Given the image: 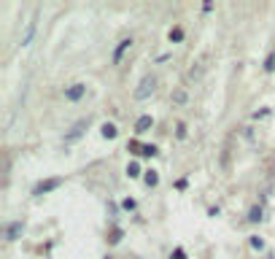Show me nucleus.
Listing matches in <instances>:
<instances>
[{
    "mask_svg": "<svg viewBox=\"0 0 275 259\" xmlns=\"http://www.w3.org/2000/svg\"><path fill=\"white\" fill-rule=\"evenodd\" d=\"M35 27H38V8L30 14V19L24 22V30L19 33V46H30L33 41V35H35Z\"/></svg>",
    "mask_w": 275,
    "mask_h": 259,
    "instance_id": "obj_1",
    "label": "nucleus"
},
{
    "mask_svg": "<svg viewBox=\"0 0 275 259\" xmlns=\"http://www.w3.org/2000/svg\"><path fill=\"white\" fill-rule=\"evenodd\" d=\"M154 89H157V76H143V79H140V84H138V89H135V100L151 98V95H154Z\"/></svg>",
    "mask_w": 275,
    "mask_h": 259,
    "instance_id": "obj_2",
    "label": "nucleus"
},
{
    "mask_svg": "<svg viewBox=\"0 0 275 259\" xmlns=\"http://www.w3.org/2000/svg\"><path fill=\"white\" fill-rule=\"evenodd\" d=\"M84 95H87V84H73V86L65 89V98L68 100H81Z\"/></svg>",
    "mask_w": 275,
    "mask_h": 259,
    "instance_id": "obj_3",
    "label": "nucleus"
},
{
    "mask_svg": "<svg viewBox=\"0 0 275 259\" xmlns=\"http://www.w3.org/2000/svg\"><path fill=\"white\" fill-rule=\"evenodd\" d=\"M170 100H173V105H186V100H189V89H186V86H176L173 95H170Z\"/></svg>",
    "mask_w": 275,
    "mask_h": 259,
    "instance_id": "obj_4",
    "label": "nucleus"
},
{
    "mask_svg": "<svg viewBox=\"0 0 275 259\" xmlns=\"http://www.w3.org/2000/svg\"><path fill=\"white\" fill-rule=\"evenodd\" d=\"M87 127H89V119H87V122H79V124H76V127H73V130L68 132V135H65V143H73V140H76V138H79V135H81V132H84V130H87Z\"/></svg>",
    "mask_w": 275,
    "mask_h": 259,
    "instance_id": "obj_5",
    "label": "nucleus"
},
{
    "mask_svg": "<svg viewBox=\"0 0 275 259\" xmlns=\"http://www.w3.org/2000/svg\"><path fill=\"white\" fill-rule=\"evenodd\" d=\"M19 235H22V222H14V224H8V229H6V241L11 243V241H16Z\"/></svg>",
    "mask_w": 275,
    "mask_h": 259,
    "instance_id": "obj_6",
    "label": "nucleus"
},
{
    "mask_svg": "<svg viewBox=\"0 0 275 259\" xmlns=\"http://www.w3.org/2000/svg\"><path fill=\"white\" fill-rule=\"evenodd\" d=\"M62 184V181L60 178H52V181H43V184H38L35 186V195H43V192H52V189H57V186H60Z\"/></svg>",
    "mask_w": 275,
    "mask_h": 259,
    "instance_id": "obj_7",
    "label": "nucleus"
},
{
    "mask_svg": "<svg viewBox=\"0 0 275 259\" xmlns=\"http://www.w3.org/2000/svg\"><path fill=\"white\" fill-rule=\"evenodd\" d=\"M130 46H132V38H124V41L119 43V49H116V54H113V60L119 62V60H121V54H124V52L130 49Z\"/></svg>",
    "mask_w": 275,
    "mask_h": 259,
    "instance_id": "obj_8",
    "label": "nucleus"
},
{
    "mask_svg": "<svg viewBox=\"0 0 275 259\" xmlns=\"http://www.w3.org/2000/svg\"><path fill=\"white\" fill-rule=\"evenodd\" d=\"M151 124H154V119H151V116H140V119H138V124H135V130H138V132H146V130L151 127Z\"/></svg>",
    "mask_w": 275,
    "mask_h": 259,
    "instance_id": "obj_9",
    "label": "nucleus"
},
{
    "mask_svg": "<svg viewBox=\"0 0 275 259\" xmlns=\"http://www.w3.org/2000/svg\"><path fill=\"white\" fill-rule=\"evenodd\" d=\"M240 135H243V140H248V143L257 140V132H254V127H243V130H240Z\"/></svg>",
    "mask_w": 275,
    "mask_h": 259,
    "instance_id": "obj_10",
    "label": "nucleus"
},
{
    "mask_svg": "<svg viewBox=\"0 0 275 259\" xmlns=\"http://www.w3.org/2000/svg\"><path fill=\"white\" fill-rule=\"evenodd\" d=\"M203 70H205V65L200 62V65H197V68H192V70L186 73V79H200V76H203Z\"/></svg>",
    "mask_w": 275,
    "mask_h": 259,
    "instance_id": "obj_11",
    "label": "nucleus"
},
{
    "mask_svg": "<svg viewBox=\"0 0 275 259\" xmlns=\"http://www.w3.org/2000/svg\"><path fill=\"white\" fill-rule=\"evenodd\" d=\"M259 219H262V208H259V205H254V208H251V214H248V222H259Z\"/></svg>",
    "mask_w": 275,
    "mask_h": 259,
    "instance_id": "obj_12",
    "label": "nucleus"
},
{
    "mask_svg": "<svg viewBox=\"0 0 275 259\" xmlns=\"http://www.w3.org/2000/svg\"><path fill=\"white\" fill-rule=\"evenodd\" d=\"M103 135H106V138H116V127H113V124H106V127H103Z\"/></svg>",
    "mask_w": 275,
    "mask_h": 259,
    "instance_id": "obj_13",
    "label": "nucleus"
},
{
    "mask_svg": "<svg viewBox=\"0 0 275 259\" xmlns=\"http://www.w3.org/2000/svg\"><path fill=\"white\" fill-rule=\"evenodd\" d=\"M146 184H148V186H154V184H157V173H154V170H148V176H146Z\"/></svg>",
    "mask_w": 275,
    "mask_h": 259,
    "instance_id": "obj_14",
    "label": "nucleus"
},
{
    "mask_svg": "<svg viewBox=\"0 0 275 259\" xmlns=\"http://www.w3.org/2000/svg\"><path fill=\"white\" fill-rule=\"evenodd\" d=\"M127 173H130V176H132V178H135V176H138V173H140V168L135 165V162H132V165L127 168Z\"/></svg>",
    "mask_w": 275,
    "mask_h": 259,
    "instance_id": "obj_15",
    "label": "nucleus"
},
{
    "mask_svg": "<svg viewBox=\"0 0 275 259\" xmlns=\"http://www.w3.org/2000/svg\"><path fill=\"white\" fill-rule=\"evenodd\" d=\"M181 35H184L181 30H173V33H170V41H181Z\"/></svg>",
    "mask_w": 275,
    "mask_h": 259,
    "instance_id": "obj_16",
    "label": "nucleus"
},
{
    "mask_svg": "<svg viewBox=\"0 0 275 259\" xmlns=\"http://www.w3.org/2000/svg\"><path fill=\"white\" fill-rule=\"evenodd\" d=\"M173 259H184V251H176V254H173Z\"/></svg>",
    "mask_w": 275,
    "mask_h": 259,
    "instance_id": "obj_17",
    "label": "nucleus"
}]
</instances>
